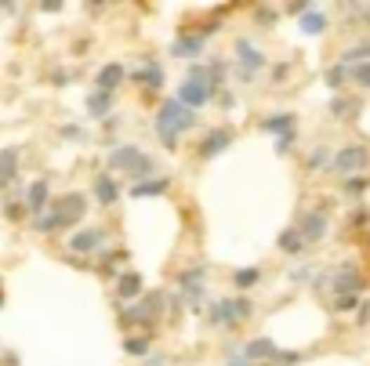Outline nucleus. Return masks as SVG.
<instances>
[{"label":"nucleus","mask_w":370,"mask_h":366,"mask_svg":"<svg viewBox=\"0 0 370 366\" xmlns=\"http://www.w3.org/2000/svg\"><path fill=\"white\" fill-rule=\"evenodd\" d=\"M345 189L352 192V196H359V192L366 189V182H363V178H352V182H345Z\"/></svg>","instance_id":"obj_31"},{"label":"nucleus","mask_w":370,"mask_h":366,"mask_svg":"<svg viewBox=\"0 0 370 366\" xmlns=\"http://www.w3.org/2000/svg\"><path fill=\"white\" fill-rule=\"evenodd\" d=\"M348 76H352V80L359 83V88H370V62H363V66H356V69L348 73Z\"/></svg>","instance_id":"obj_27"},{"label":"nucleus","mask_w":370,"mask_h":366,"mask_svg":"<svg viewBox=\"0 0 370 366\" xmlns=\"http://www.w3.org/2000/svg\"><path fill=\"white\" fill-rule=\"evenodd\" d=\"M167 189V178H152V182H138L135 189H131V196L142 200V196H160V192Z\"/></svg>","instance_id":"obj_20"},{"label":"nucleus","mask_w":370,"mask_h":366,"mask_svg":"<svg viewBox=\"0 0 370 366\" xmlns=\"http://www.w3.org/2000/svg\"><path fill=\"white\" fill-rule=\"evenodd\" d=\"M117 196H120L117 182L109 178V175H98V178H95V200H98L102 207H113V203H117Z\"/></svg>","instance_id":"obj_11"},{"label":"nucleus","mask_w":370,"mask_h":366,"mask_svg":"<svg viewBox=\"0 0 370 366\" xmlns=\"http://www.w3.org/2000/svg\"><path fill=\"white\" fill-rule=\"evenodd\" d=\"M204 265L200 269H189L185 276H182V290H185V297L192 301V305H196V301H200V290H204Z\"/></svg>","instance_id":"obj_12"},{"label":"nucleus","mask_w":370,"mask_h":366,"mask_svg":"<svg viewBox=\"0 0 370 366\" xmlns=\"http://www.w3.org/2000/svg\"><path fill=\"white\" fill-rule=\"evenodd\" d=\"M120 80H124V66H120V62H109V66L98 73V91H109V95H113V91L120 88Z\"/></svg>","instance_id":"obj_13"},{"label":"nucleus","mask_w":370,"mask_h":366,"mask_svg":"<svg viewBox=\"0 0 370 366\" xmlns=\"http://www.w3.org/2000/svg\"><path fill=\"white\" fill-rule=\"evenodd\" d=\"M225 145H232V131H229V127H214V131L204 135V142H200V156L211 160L218 153H225Z\"/></svg>","instance_id":"obj_6"},{"label":"nucleus","mask_w":370,"mask_h":366,"mask_svg":"<svg viewBox=\"0 0 370 366\" xmlns=\"http://www.w3.org/2000/svg\"><path fill=\"white\" fill-rule=\"evenodd\" d=\"M4 210H8V218H11V222H15V218H22V207H18V200H8V207H4Z\"/></svg>","instance_id":"obj_32"},{"label":"nucleus","mask_w":370,"mask_h":366,"mask_svg":"<svg viewBox=\"0 0 370 366\" xmlns=\"http://www.w3.org/2000/svg\"><path fill=\"white\" fill-rule=\"evenodd\" d=\"M269 355H276V348H272V341H269V337L251 341V344H247V352H244L247 362H251V359H269Z\"/></svg>","instance_id":"obj_19"},{"label":"nucleus","mask_w":370,"mask_h":366,"mask_svg":"<svg viewBox=\"0 0 370 366\" xmlns=\"http://www.w3.org/2000/svg\"><path fill=\"white\" fill-rule=\"evenodd\" d=\"M236 55H239V66H244V76L251 80L261 66H265V55H261L251 40H236Z\"/></svg>","instance_id":"obj_5"},{"label":"nucleus","mask_w":370,"mask_h":366,"mask_svg":"<svg viewBox=\"0 0 370 366\" xmlns=\"http://www.w3.org/2000/svg\"><path fill=\"white\" fill-rule=\"evenodd\" d=\"M109 102H113V95H109V91L87 95V113H91V116H105L109 113Z\"/></svg>","instance_id":"obj_21"},{"label":"nucleus","mask_w":370,"mask_h":366,"mask_svg":"<svg viewBox=\"0 0 370 366\" xmlns=\"http://www.w3.org/2000/svg\"><path fill=\"white\" fill-rule=\"evenodd\" d=\"M279 247H283V250H291V254H298V250L305 247L301 229H287V232H283V236H279Z\"/></svg>","instance_id":"obj_23"},{"label":"nucleus","mask_w":370,"mask_h":366,"mask_svg":"<svg viewBox=\"0 0 370 366\" xmlns=\"http://www.w3.org/2000/svg\"><path fill=\"white\" fill-rule=\"evenodd\" d=\"M301 236H305V243H316V240H323V236H326V218H323L319 210H312L309 218L301 222Z\"/></svg>","instance_id":"obj_10"},{"label":"nucleus","mask_w":370,"mask_h":366,"mask_svg":"<svg viewBox=\"0 0 370 366\" xmlns=\"http://www.w3.org/2000/svg\"><path fill=\"white\" fill-rule=\"evenodd\" d=\"M366 160H370V153L363 145H345L334 156V167H338V175H356L359 167H366Z\"/></svg>","instance_id":"obj_4"},{"label":"nucleus","mask_w":370,"mask_h":366,"mask_svg":"<svg viewBox=\"0 0 370 366\" xmlns=\"http://www.w3.org/2000/svg\"><path fill=\"white\" fill-rule=\"evenodd\" d=\"M326 163H331V153H326V149H316V153L309 156V167H312V170H319V167H326Z\"/></svg>","instance_id":"obj_28"},{"label":"nucleus","mask_w":370,"mask_h":366,"mask_svg":"<svg viewBox=\"0 0 370 366\" xmlns=\"http://www.w3.org/2000/svg\"><path fill=\"white\" fill-rule=\"evenodd\" d=\"M261 131L287 138V135H294V116H291V113H276V116H269L265 123H261Z\"/></svg>","instance_id":"obj_14"},{"label":"nucleus","mask_w":370,"mask_h":366,"mask_svg":"<svg viewBox=\"0 0 370 366\" xmlns=\"http://www.w3.org/2000/svg\"><path fill=\"white\" fill-rule=\"evenodd\" d=\"M109 163H113L117 170H127V175H135V178H142V175H149V170H152V160L142 153V149H135V145H120V149H113Z\"/></svg>","instance_id":"obj_3"},{"label":"nucleus","mask_w":370,"mask_h":366,"mask_svg":"<svg viewBox=\"0 0 370 366\" xmlns=\"http://www.w3.org/2000/svg\"><path fill=\"white\" fill-rule=\"evenodd\" d=\"M261 279V272L258 269H239L236 276H232V283H236V290H251L254 283Z\"/></svg>","instance_id":"obj_24"},{"label":"nucleus","mask_w":370,"mask_h":366,"mask_svg":"<svg viewBox=\"0 0 370 366\" xmlns=\"http://www.w3.org/2000/svg\"><path fill=\"white\" fill-rule=\"evenodd\" d=\"M84 196H65V200H58L55 203V210L51 214H40L37 218V232H55V229H70V225H77L80 222V214H84Z\"/></svg>","instance_id":"obj_2"},{"label":"nucleus","mask_w":370,"mask_h":366,"mask_svg":"<svg viewBox=\"0 0 370 366\" xmlns=\"http://www.w3.org/2000/svg\"><path fill=\"white\" fill-rule=\"evenodd\" d=\"M102 240H105V232H102V229H84L80 236H73V243H70V247H73L77 254H87V250H95Z\"/></svg>","instance_id":"obj_15"},{"label":"nucleus","mask_w":370,"mask_h":366,"mask_svg":"<svg viewBox=\"0 0 370 366\" xmlns=\"http://www.w3.org/2000/svg\"><path fill=\"white\" fill-rule=\"evenodd\" d=\"M352 309H356V297H352V294L338 297V312H352Z\"/></svg>","instance_id":"obj_30"},{"label":"nucleus","mask_w":370,"mask_h":366,"mask_svg":"<svg viewBox=\"0 0 370 366\" xmlns=\"http://www.w3.org/2000/svg\"><path fill=\"white\" fill-rule=\"evenodd\" d=\"M44 207H48V182L40 178V182H33V185L26 189V210L40 218V210H44Z\"/></svg>","instance_id":"obj_9"},{"label":"nucleus","mask_w":370,"mask_h":366,"mask_svg":"<svg viewBox=\"0 0 370 366\" xmlns=\"http://www.w3.org/2000/svg\"><path fill=\"white\" fill-rule=\"evenodd\" d=\"M331 109H334V113H338V116H341V113H352V105H348V102H345V98H338V102H334V105H331Z\"/></svg>","instance_id":"obj_33"},{"label":"nucleus","mask_w":370,"mask_h":366,"mask_svg":"<svg viewBox=\"0 0 370 366\" xmlns=\"http://www.w3.org/2000/svg\"><path fill=\"white\" fill-rule=\"evenodd\" d=\"M301 29L309 33V36H319L323 29H326V15H319V11H309L301 18Z\"/></svg>","instance_id":"obj_22"},{"label":"nucleus","mask_w":370,"mask_h":366,"mask_svg":"<svg viewBox=\"0 0 370 366\" xmlns=\"http://www.w3.org/2000/svg\"><path fill=\"white\" fill-rule=\"evenodd\" d=\"M345 66H338V69H331V73H326V83H331V88H341V83H345Z\"/></svg>","instance_id":"obj_29"},{"label":"nucleus","mask_w":370,"mask_h":366,"mask_svg":"<svg viewBox=\"0 0 370 366\" xmlns=\"http://www.w3.org/2000/svg\"><path fill=\"white\" fill-rule=\"evenodd\" d=\"M334 290L345 297V294H359L363 290V279H359V272H356V265H341L338 269V276H334Z\"/></svg>","instance_id":"obj_7"},{"label":"nucleus","mask_w":370,"mask_h":366,"mask_svg":"<svg viewBox=\"0 0 370 366\" xmlns=\"http://www.w3.org/2000/svg\"><path fill=\"white\" fill-rule=\"evenodd\" d=\"M127 352L131 355H149V337H127Z\"/></svg>","instance_id":"obj_26"},{"label":"nucleus","mask_w":370,"mask_h":366,"mask_svg":"<svg viewBox=\"0 0 370 366\" xmlns=\"http://www.w3.org/2000/svg\"><path fill=\"white\" fill-rule=\"evenodd\" d=\"M229 366H247V359H244V355H239V359H229Z\"/></svg>","instance_id":"obj_34"},{"label":"nucleus","mask_w":370,"mask_h":366,"mask_svg":"<svg viewBox=\"0 0 370 366\" xmlns=\"http://www.w3.org/2000/svg\"><path fill=\"white\" fill-rule=\"evenodd\" d=\"M138 80L145 83V91H160L164 88V69L157 66V62H145V66L138 69Z\"/></svg>","instance_id":"obj_16"},{"label":"nucleus","mask_w":370,"mask_h":366,"mask_svg":"<svg viewBox=\"0 0 370 366\" xmlns=\"http://www.w3.org/2000/svg\"><path fill=\"white\" fill-rule=\"evenodd\" d=\"M0 178H4V185L15 182V149H4V160H0Z\"/></svg>","instance_id":"obj_25"},{"label":"nucleus","mask_w":370,"mask_h":366,"mask_svg":"<svg viewBox=\"0 0 370 366\" xmlns=\"http://www.w3.org/2000/svg\"><path fill=\"white\" fill-rule=\"evenodd\" d=\"M200 48H204V36H182V40H174V44H171V55L174 58H189Z\"/></svg>","instance_id":"obj_18"},{"label":"nucleus","mask_w":370,"mask_h":366,"mask_svg":"<svg viewBox=\"0 0 370 366\" xmlns=\"http://www.w3.org/2000/svg\"><path fill=\"white\" fill-rule=\"evenodd\" d=\"M117 294L127 297V301L138 297V294H142V276H138V272H124V276L117 279Z\"/></svg>","instance_id":"obj_17"},{"label":"nucleus","mask_w":370,"mask_h":366,"mask_svg":"<svg viewBox=\"0 0 370 366\" xmlns=\"http://www.w3.org/2000/svg\"><path fill=\"white\" fill-rule=\"evenodd\" d=\"M211 95H214V91L200 88V83H192V80H185L182 88H178V102H182V105H189V109H200V105H207V102H211Z\"/></svg>","instance_id":"obj_8"},{"label":"nucleus","mask_w":370,"mask_h":366,"mask_svg":"<svg viewBox=\"0 0 370 366\" xmlns=\"http://www.w3.org/2000/svg\"><path fill=\"white\" fill-rule=\"evenodd\" d=\"M189 127H196V109L182 105L178 98H167L157 113V135H160L164 149H178V138Z\"/></svg>","instance_id":"obj_1"}]
</instances>
